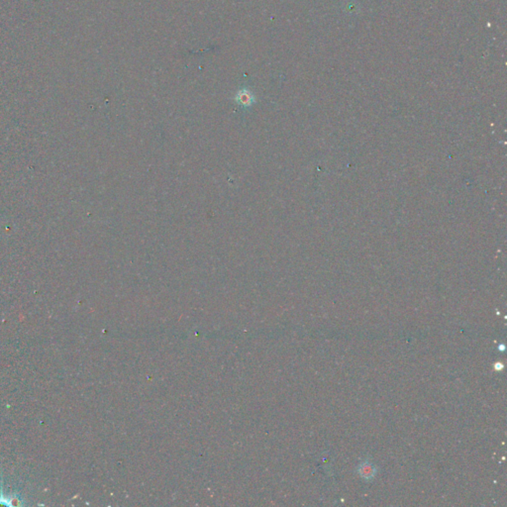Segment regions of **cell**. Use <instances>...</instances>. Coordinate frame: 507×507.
Instances as JSON below:
<instances>
[{"mask_svg":"<svg viewBox=\"0 0 507 507\" xmlns=\"http://www.w3.org/2000/svg\"><path fill=\"white\" fill-rule=\"evenodd\" d=\"M358 472L360 475V477H363L366 479H370V478L375 477V475H376V468H374V466L372 464H370L368 462H365V463H363V464L358 466Z\"/></svg>","mask_w":507,"mask_h":507,"instance_id":"obj_1","label":"cell"},{"mask_svg":"<svg viewBox=\"0 0 507 507\" xmlns=\"http://www.w3.org/2000/svg\"><path fill=\"white\" fill-rule=\"evenodd\" d=\"M237 101H239L241 104H251V102L253 101L254 97L253 95L247 91V90H242L238 93L237 97H236Z\"/></svg>","mask_w":507,"mask_h":507,"instance_id":"obj_2","label":"cell"}]
</instances>
